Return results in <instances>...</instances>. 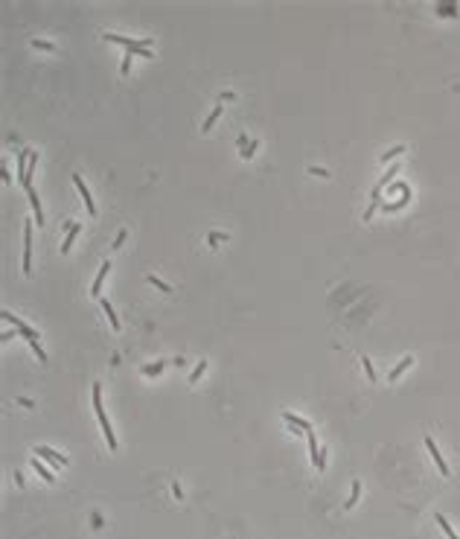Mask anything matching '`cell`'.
<instances>
[{"instance_id": "obj_1", "label": "cell", "mask_w": 460, "mask_h": 539, "mask_svg": "<svg viewBox=\"0 0 460 539\" xmlns=\"http://www.w3.org/2000/svg\"><path fill=\"white\" fill-rule=\"evenodd\" d=\"M90 396H93V411H96V417H99L102 434H105V440H108V449L114 452V449H117V438H114V428H111V422H108V414H105V408H102V388H99V382L90 388Z\"/></svg>"}, {"instance_id": "obj_2", "label": "cell", "mask_w": 460, "mask_h": 539, "mask_svg": "<svg viewBox=\"0 0 460 539\" xmlns=\"http://www.w3.org/2000/svg\"><path fill=\"white\" fill-rule=\"evenodd\" d=\"M35 458H44L47 464H50L52 470H61V466H67V458L61 455V452H52L47 446H35Z\"/></svg>"}, {"instance_id": "obj_3", "label": "cell", "mask_w": 460, "mask_h": 539, "mask_svg": "<svg viewBox=\"0 0 460 539\" xmlns=\"http://www.w3.org/2000/svg\"><path fill=\"white\" fill-rule=\"evenodd\" d=\"M0 318L6 320V324H12V326H15V330H17V332H20L23 338H26V341H35V338H38V332H35L32 326H29V324H23V320L17 318V315H12V312H3Z\"/></svg>"}, {"instance_id": "obj_4", "label": "cell", "mask_w": 460, "mask_h": 539, "mask_svg": "<svg viewBox=\"0 0 460 539\" xmlns=\"http://www.w3.org/2000/svg\"><path fill=\"white\" fill-rule=\"evenodd\" d=\"M23 271L29 274L32 271V224L26 222L23 228Z\"/></svg>"}, {"instance_id": "obj_5", "label": "cell", "mask_w": 460, "mask_h": 539, "mask_svg": "<svg viewBox=\"0 0 460 539\" xmlns=\"http://www.w3.org/2000/svg\"><path fill=\"white\" fill-rule=\"evenodd\" d=\"M426 449L431 452V458H434V464H437V470H440V475H449V464L443 460V455H440V449H437V443H434V438L431 434H426Z\"/></svg>"}, {"instance_id": "obj_6", "label": "cell", "mask_w": 460, "mask_h": 539, "mask_svg": "<svg viewBox=\"0 0 460 539\" xmlns=\"http://www.w3.org/2000/svg\"><path fill=\"white\" fill-rule=\"evenodd\" d=\"M73 184H76V190H79V196H82V202H85L87 213H90V216H96V204H93V196H90V190L85 186V181H82L79 175H73Z\"/></svg>"}, {"instance_id": "obj_7", "label": "cell", "mask_w": 460, "mask_h": 539, "mask_svg": "<svg viewBox=\"0 0 460 539\" xmlns=\"http://www.w3.org/2000/svg\"><path fill=\"white\" fill-rule=\"evenodd\" d=\"M23 190H26V198L32 204V213H35V219H38V228H41V224H44V207L38 202V192H35L32 186H23Z\"/></svg>"}, {"instance_id": "obj_8", "label": "cell", "mask_w": 460, "mask_h": 539, "mask_svg": "<svg viewBox=\"0 0 460 539\" xmlns=\"http://www.w3.org/2000/svg\"><path fill=\"white\" fill-rule=\"evenodd\" d=\"M108 271H111V260H105L102 268L96 271V277H93V283H90V292H93V294L102 292V283H105V277H108Z\"/></svg>"}, {"instance_id": "obj_9", "label": "cell", "mask_w": 460, "mask_h": 539, "mask_svg": "<svg viewBox=\"0 0 460 539\" xmlns=\"http://www.w3.org/2000/svg\"><path fill=\"white\" fill-rule=\"evenodd\" d=\"M411 364H414V356H405V358H402V362H396V364H393V370L388 373V382H396V379H399V376H402V373L408 370Z\"/></svg>"}, {"instance_id": "obj_10", "label": "cell", "mask_w": 460, "mask_h": 539, "mask_svg": "<svg viewBox=\"0 0 460 539\" xmlns=\"http://www.w3.org/2000/svg\"><path fill=\"white\" fill-rule=\"evenodd\" d=\"M283 420L291 422V428H297V432H309V428H312V422L303 420V417H297V414H291V411H283Z\"/></svg>"}, {"instance_id": "obj_11", "label": "cell", "mask_w": 460, "mask_h": 539, "mask_svg": "<svg viewBox=\"0 0 460 539\" xmlns=\"http://www.w3.org/2000/svg\"><path fill=\"white\" fill-rule=\"evenodd\" d=\"M32 470L38 472V475H41V478H44V481H47V484H52V481H55V475H52V466H44V464H41V460H38V458H32Z\"/></svg>"}, {"instance_id": "obj_12", "label": "cell", "mask_w": 460, "mask_h": 539, "mask_svg": "<svg viewBox=\"0 0 460 539\" xmlns=\"http://www.w3.org/2000/svg\"><path fill=\"white\" fill-rule=\"evenodd\" d=\"M99 306H102V312L108 315L111 326H114V330H119V318H117V312H114V306L108 304V298H99Z\"/></svg>"}, {"instance_id": "obj_13", "label": "cell", "mask_w": 460, "mask_h": 539, "mask_svg": "<svg viewBox=\"0 0 460 539\" xmlns=\"http://www.w3.org/2000/svg\"><path fill=\"white\" fill-rule=\"evenodd\" d=\"M166 364H169V362H152V364H143L140 370H143V376H160V373L166 370Z\"/></svg>"}, {"instance_id": "obj_14", "label": "cell", "mask_w": 460, "mask_h": 539, "mask_svg": "<svg viewBox=\"0 0 460 539\" xmlns=\"http://www.w3.org/2000/svg\"><path fill=\"white\" fill-rule=\"evenodd\" d=\"M79 234H82V224H76V222H73V228L67 230V236H64V242H61V254H67V251H70V245H73V239H76Z\"/></svg>"}, {"instance_id": "obj_15", "label": "cell", "mask_w": 460, "mask_h": 539, "mask_svg": "<svg viewBox=\"0 0 460 539\" xmlns=\"http://www.w3.org/2000/svg\"><path fill=\"white\" fill-rule=\"evenodd\" d=\"M306 440H309V455H312V464L318 466V458H321V452H318V438H315V432H312V428L306 432Z\"/></svg>"}, {"instance_id": "obj_16", "label": "cell", "mask_w": 460, "mask_h": 539, "mask_svg": "<svg viewBox=\"0 0 460 539\" xmlns=\"http://www.w3.org/2000/svg\"><path fill=\"white\" fill-rule=\"evenodd\" d=\"M219 117H222V105H216V108L210 111V117L204 120V126H201V132H210V128L216 126V120H219Z\"/></svg>"}, {"instance_id": "obj_17", "label": "cell", "mask_w": 460, "mask_h": 539, "mask_svg": "<svg viewBox=\"0 0 460 539\" xmlns=\"http://www.w3.org/2000/svg\"><path fill=\"white\" fill-rule=\"evenodd\" d=\"M358 496H361V481H353V492H350V498H347V502H344V507H347V510H350V507H356V502H358Z\"/></svg>"}, {"instance_id": "obj_18", "label": "cell", "mask_w": 460, "mask_h": 539, "mask_svg": "<svg viewBox=\"0 0 460 539\" xmlns=\"http://www.w3.org/2000/svg\"><path fill=\"white\" fill-rule=\"evenodd\" d=\"M434 519H437V524H440V528H443V534L449 539H460L458 534H455V530H452V524H449V519H446V516H434Z\"/></svg>"}, {"instance_id": "obj_19", "label": "cell", "mask_w": 460, "mask_h": 539, "mask_svg": "<svg viewBox=\"0 0 460 539\" xmlns=\"http://www.w3.org/2000/svg\"><path fill=\"white\" fill-rule=\"evenodd\" d=\"M399 154H405V146H393L391 152H385L382 154V164H391V160H396Z\"/></svg>"}, {"instance_id": "obj_20", "label": "cell", "mask_w": 460, "mask_h": 539, "mask_svg": "<svg viewBox=\"0 0 460 539\" xmlns=\"http://www.w3.org/2000/svg\"><path fill=\"white\" fill-rule=\"evenodd\" d=\"M361 364H364V373H367V379H370V382H376V379H379V376H376V368H373V362H370V358H367V356H361Z\"/></svg>"}, {"instance_id": "obj_21", "label": "cell", "mask_w": 460, "mask_h": 539, "mask_svg": "<svg viewBox=\"0 0 460 539\" xmlns=\"http://www.w3.org/2000/svg\"><path fill=\"white\" fill-rule=\"evenodd\" d=\"M204 370H207V362L201 358V362L195 364V370L189 373V382H198V379H201V373H204Z\"/></svg>"}, {"instance_id": "obj_22", "label": "cell", "mask_w": 460, "mask_h": 539, "mask_svg": "<svg viewBox=\"0 0 460 539\" xmlns=\"http://www.w3.org/2000/svg\"><path fill=\"white\" fill-rule=\"evenodd\" d=\"M29 44H32V47H38V50H55V44H52V41H44V38H32Z\"/></svg>"}, {"instance_id": "obj_23", "label": "cell", "mask_w": 460, "mask_h": 539, "mask_svg": "<svg viewBox=\"0 0 460 539\" xmlns=\"http://www.w3.org/2000/svg\"><path fill=\"white\" fill-rule=\"evenodd\" d=\"M29 347H32V353L41 358V362H47V353H44V347H41V341L35 338V341H29Z\"/></svg>"}, {"instance_id": "obj_24", "label": "cell", "mask_w": 460, "mask_h": 539, "mask_svg": "<svg viewBox=\"0 0 460 539\" xmlns=\"http://www.w3.org/2000/svg\"><path fill=\"white\" fill-rule=\"evenodd\" d=\"M149 283H154L160 292H169V283H163V280H160V277H154V274H149Z\"/></svg>"}, {"instance_id": "obj_25", "label": "cell", "mask_w": 460, "mask_h": 539, "mask_svg": "<svg viewBox=\"0 0 460 539\" xmlns=\"http://www.w3.org/2000/svg\"><path fill=\"white\" fill-rule=\"evenodd\" d=\"M119 70H122V73H128V70H131V52H125V56H122V64H119Z\"/></svg>"}, {"instance_id": "obj_26", "label": "cell", "mask_w": 460, "mask_h": 539, "mask_svg": "<svg viewBox=\"0 0 460 539\" xmlns=\"http://www.w3.org/2000/svg\"><path fill=\"white\" fill-rule=\"evenodd\" d=\"M172 496H175V498H181V496H184V490H181V484H178V481L172 484Z\"/></svg>"}, {"instance_id": "obj_27", "label": "cell", "mask_w": 460, "mask_h": 539, "mask_svg": "<svg viewBox=\"0 0 460 539\" xmlns=\"http://www.w3.org/2000/svg\"><path fill=\"white\" fill-rule=\"evenodd\" d=\"M125 236H128L125 230H119V234H117V239H114V248H119V245H122V239H125Z\"/></svg>"}]
</instances>
